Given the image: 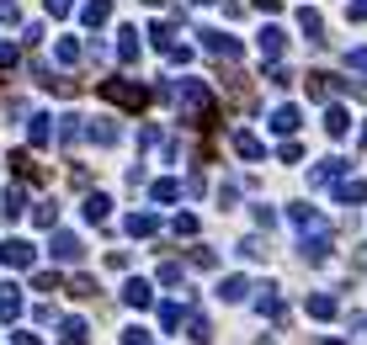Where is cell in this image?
<instances>
[{
  "instance_id": "3957f363",
  "label": "cell",
  "mask_w": 367,
  "mask_h": 345,
  "mask_svg": "<svg viewBox=\"0 0 367 345\" xmlns=\"http://www.w3.org/2000/svg\"><path fill=\"white\" fill-rule=\"evenodd\" d=\"M16 308H22V298H16V287H0V319H11Z\"/></svg>"
},
{
  "instance_id": "7a4b0ae2",
  "label": "cell",
  "mask_w": 367,
  "mask_h": 345,
  "mask_svg": "<svg viewBox=\"0 0 367 345\" xmlns=\"http://www.w3.org/2000/svg\"><path fill=\"white\" fill-rule=\"evenodd\" d=\"M0 261H6V266H32V250H27V245H6Z\"/></svg>"
},
{
  "instance_id": "6da1fadb",
  "label": "cell",
  "mask_w": 367,
  "mask_h": 345,
  "mask_svg": "<svg viewBox=\"0 0 367 345\" xmlns=\"http://www.w3.org/2000/svg\"><path fill=\"white\" fill-rule=\"evenodd\" d=\"M54 255H59V261H80V239L59 234V239H54Z\"/></svg>"
},
{
  "instance_id": "8992f818",
  "label": "cell",
  "mask_w": 367,
  "mask_h": 345,
  "mask_svg": "<svg viewBox=\"0 0 367 345\" xmlns=\"http://www.w3.org/2000/svg\"><path fill=\"white\" fill-rule=\"evenodd\" d=\"M64 345H85V324H80V319L64 324Z\"/></svg>"
},
{
  "instance_id": "52a82bcc",
  "label": "cell",
  "mask_w": 367,
  "mask_h": 345,
  "mask_svg": "<svg viewBox=\"0 0 367 345\" xmlns=\"http://www.w3.org/2000/svg\"><path fill=\"white\" fill-rule=\"evenodd\" d=\"M85 218H107V197H91V202H85Z\"/></svg>"
},
{
  "instance_id": "277c9868",
  "label": "cell",
  "mask_w": 367,
  "mask_h": 345,
  "mask_svg": "<svg viewBox=\"0 0 367 345\" xmlns=\"http://www.w3.org/2000/svg\"><path fill=\"white\" fill-rule=\"evenodd\" d=\"M123 298H128V308H144V303H149V287H144V282H128Z\"/></svg>"
},
{
  "instance_id": "ba28073f",
  "label": "cell",
  "mask_w": 367,
  "mask_h": 345,
  "mask_svg": "<svg viewBox=\"0 0 367 345\" xmlns=\"http://www.w3.org/2000/svg\"><path fill=\"white\" fill-rule=\"evenodd\" d=\"M144 340H149L144 330H128V334H123V345H144Z\"/></svg>"
},
{
  "instance_id": "5b68a950",
  "label": "cell",
  "mask_w": 367,
  "mask_h": 345,
  "mask_svg": "<svg viewBox=\"0 0 367 345\" xmlns=\"http://www.w3.org/2000/svg\"><path fill=\"white\" fill-rule=\"evenodd\" d=\"M309 313H314V319H330V313H335V298H309Z\"/></svg>"
}]
</instances>
